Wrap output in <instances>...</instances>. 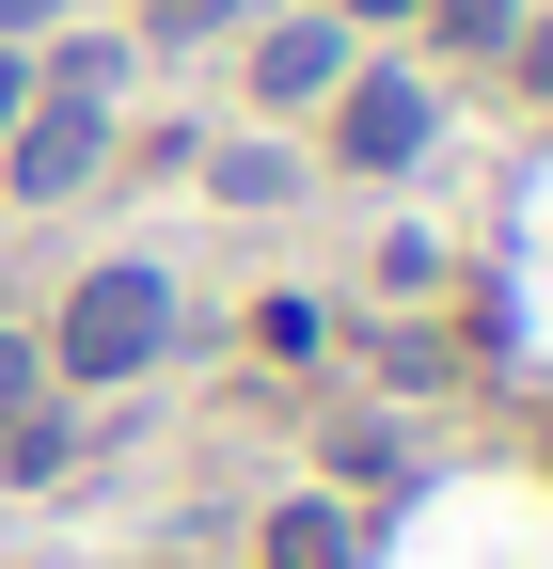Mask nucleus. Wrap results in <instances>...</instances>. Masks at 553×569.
Instances as JSON below:
<instances>
[{
	"label": "nucleus",
	"mask_w": 553,
	"mask_h": 569,
	"mask_svg": "<svg viewBox=\"0 0 553 569\" xmlns=\"http://www.w3.org/2000/svg\"><path fill=\"white\" fill-rule=\"evenodd\" d=\"M159 348H174V284H159L143 253H111V269L63 284V317H48V380H143Z\"/></svg>",
	"instance_id": "nucleus-1"
},
{
	"label": "nucleus",
	"mask_w": 553,
	"mask_h": 569,
	"mask_svg": "<svg viewBox=\"0 0 553 569\" xmlns=\"http://www.w3.org/2000/svg\"><path fill=\"white\" fill-rule=\"evenodd\" d=\"M443 142V96L411 80V63H349V96H332V159L349 174H411Z\"/></svg>",
	"instance_id": "nucleus-2"
},
{
	"label": "nucleus",
	"mask_w": 553,
	"mask_h": 569,
	"mask_svg": "<svg viewBox=\"0 0 553 569\" xmlns=\"http://www.w3.org/2000/svg\"><path fill=\"white\" fill-rule=\"evenodd\" d=\"M95 159H111V111L95 96H32L17 127H0V190H17V206H80Z\"/></svg>",
	"instance_id": "nucleus-3"
},
{
	"label": "nucleus",
	"mask_w": 553,
	"mask_h": 569,
	"mask_svg": "<svg viewBox=\"0 0 553 569\" xmlns=\"http://www.w3.org/2000/svg\"><path fill=\"white\" fill-rule=\"evenodd\" d=\"M238 63H253V111L285 127V111H332V96H349V63H364V32H349V17H269V32H253Z\"/></svg>",
	"instance_id": "nucleus-4"
},
{
	"label": "nucleus",
	"mask_w": 553,
	"mask_h": 569,
	"mask_svg": "<svg viewBox=\"0 0 553 569\" xmlns=\"http://www.w3.org/2000/svg\"><path fill=\"white\" fill-rule=\"evenodd\" d=\"M253 569H364V522L332 507V490H301V507H269V538H253Z\"/></svg>",
	"instance_id": "nucleus-5"
},
{
	"label": "nucleus",
	"mask_w": 553,
	"mask_h": 569,
	"mask_svg": "<svg viewBox=\"0 0 553 569\" xmlns=\"http://www.w3.org/2000/svg\"><path fill=\"white\" fill-rule=\"evenodd\" d=\"M537 17V0H428V48H459V63H506V32Z\"/></svg>",
	"instance_id": "nucleus-6"
},
{
	"label": "nucleus",
	"mask_w": 553,
	"mask_h": 569,
	"mask_svg": "<svg viewBox=\"0 0 553 569\" xmlns=\"http://www.w3.org/2000/svg\"><path fill=\"white\" fill-rule=\"evenodd\" d=\"M222 32H253V0H143V48L174 63V48H222Z\"/></svg>",
	"instance_id": "nucleus-7"
},
{
	"label": "nucleus",
	"mask_w": 553,
	"mask_h": 569,
	"mask_svg": "<svg viewBox=\"0 0 553 569\" xmlns=\"http://www.w3.org/2000/svg\"><path fill=\"white\" fill-rule=\"evenodd\" d=\"M17 427H48V365H32L17 332H0V443H17Z\"/></svg>",
	"instance_id": "nucleus-8"
},
{
	"label": "nucleus",
	"mask_w": 553,
	"mask_h": 569,
	"mask_svg": "<svg viewBox=\"0 0 553 569\" xmlns=\"http://www.w3.org/2000/svg\"><path fill=\"white\" fill-rule=\"evenodd\" d=\"M506 63H522V96H553V17H522V32H506Z\"/></svg>",
	"instance_id": "nucleus-9"
},
{
	"label": "nucleus",
	"mask_w": 553,
	"mask_h": 569,
	"mask_svg": "<svg viewBox=\"0 0 553 569\" xmlns=\"http://www.w3.org/2000/svg\"><path fill=\"white\" fill-rule=\"evenodd\" d=\"M316 17H349V32H395V17H428V0H316Z\"/></svg>",
	"instance_id": "nucleus-10"
},
{
	"label": "nucleus",
	"mask_w": 553,
	"mask_h": 569,
	"mask_svg": "<svg viewBox=\"0 0 553 569\" xmlns=\"http://www.w3.org/2000/svg\"><path fill=\"white\" fill-rule=\"evenodd\" d=\"M17 111H32V63H17V48H0V127H17Z\"/></svg>",
	"instance_id": "nucleus-11"
}]
</instances>
